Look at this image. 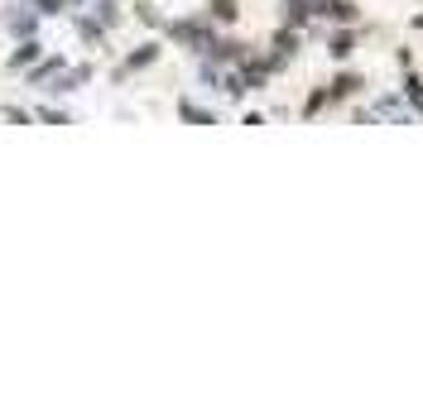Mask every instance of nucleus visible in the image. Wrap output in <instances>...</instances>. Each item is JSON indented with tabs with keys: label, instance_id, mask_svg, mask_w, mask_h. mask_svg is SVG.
Instances as JSON below:
<instances>
[{
	"label": "nucleus",
	"instance_id": "f257e3e1",
	"mask_svg": "<svg viewBox=\"0 0 423 413\" xmlns=\"http://www.w3.org/2000/svg\"><path fill=\"white\" fill-rule=\"evenodd\" d=\"M361 87H366V82H361V73H341V77L332 82V92H327V97H337V102H341V97H356Z\"/></svg>",
	"mask_w": 423,
	"mask_h": 413
},
{
	"label": "nucleus",
	"instance_id": "f03ea898",
	"mask_svg": "<svg viewBox=\"0 0 423 413\" xmlns=\"http://www.w3.org/2000/svg\"><path fill=\"white\" fill-rule=\"evenodd\" d=\"M322 15H332V19H356V5H346V0H332V5H322Z\"/></svg>",
	"mask_w": 423,
	"mask_h": 413
},
{
	"label": "nucleus",
	"instance_id": "7ed1b4c3",
	"mask_svg": "<svg viewBox=\"0 0 423 413\" xmlns=\"http://www.w3.org/2000/svg\"><path fill=\"white\" fill-rule=\"evenodd\" d=\"M351 48H356V34H337L332 39V58H346Z\"/></svg>",
	"mask_w": 423,
	"mask_h": 413
},
{
	"label": "nucleus",
	"instance_id": "20e7f679",
	"mask_svg": "<svg viewBox=\"0 0 423 413\" xmlns=\"http://www.w3.org/2000/svg\"><path fill=\"white\" fill-rule=\"evenodd\" d=\"M216 15H221V19H231V15H236V5H231V0H216Z\"/></svg>",
	"mask_w": 423,
	"mask_h": 413
}]
</instances>
